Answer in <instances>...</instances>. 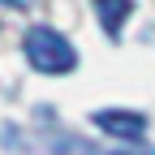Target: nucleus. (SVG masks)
<instances>
[{"instance_id": "f257e3e1", "label": "nucleus", "mask_w": 155, "mask_h": 155, "mask_svg": "<svg viewBox=\"0 0 155 155\" xmlns=\"http://www.w3.org/2000/svg\"><path fill=\"white\" fill-rule=\"evenodd\" d=\"M26 61L39 73H69L78 65V52H73V43H69L61 30L35 26V30H26Z\"/></svg>"}, {"instance_id": "f03ea898", "label": "nucleus", "mask_w": 155, "mask_h": 155, "mask_svg": "<svg viewBox=\"0 0 155 155\" xmlns=\"http://www.w3.org/2000/svg\"><path fill=\"white\" fill-rule=\"evenodd\" d=\"M95 125H99L104 134H112V138H121V142H142L147 116H142V112H116V108H104V112H95Z\"/></svg>"}, {"instance_id": "7ed1b4c3", "label": "nucleus", "mask_w": 155, "mask_h": 155, "mask_svg": "<svg viewBox=\"0 0 155 155\" xmlns=\"http://www.w3.org/2000/svg\"><path fill=\"white\" fill-rule=\"evenodd\" d=\"M95 13H99V26L116 39L121 26L129 22V13H134V0H95Z\"/></svg>"}, {"instance_id": "20e7f679", "label": "nucleus", "mask_w": 155, "mask_h": 155, "mask_svg": "<svg viewBox=\"0 0 155 155\" xmlns=\"http://www.w3.org/2000/svg\"><path fill=\"white\" fill-rule=\"evenodd\" d=\"M39 155H99V147L78 138V134H52V138L39 147Z\"/></svg>"}, {"instance_id": "39448f33", "label": "nucleus", "mask_w": 155, "mask_h": 155, "mask_svg": "<svg viewBox=\"0 0 155 155\" xmlns=\"http://www.w3.org/2000/svg\"><path fill=\"white\" fill-rule=\"evenodd\" d=\"M112 155H155V147H147V142H134V151H112Z\"/></svg>"}, {"instance_id": "423d86ee", "label": "nucleus", "mask_w": 155, "mask_h": 155, "mask_svg": "<svg viewBox=\"0 0 155 155\" xmlns=\"http://www.w3.org/2000/svg\"><path fill=\"white\" fill-rule=\"evenodd\" d=\"M0 5H5V9H30L35 0H0Z\"/></svg>"}]
</instances>
